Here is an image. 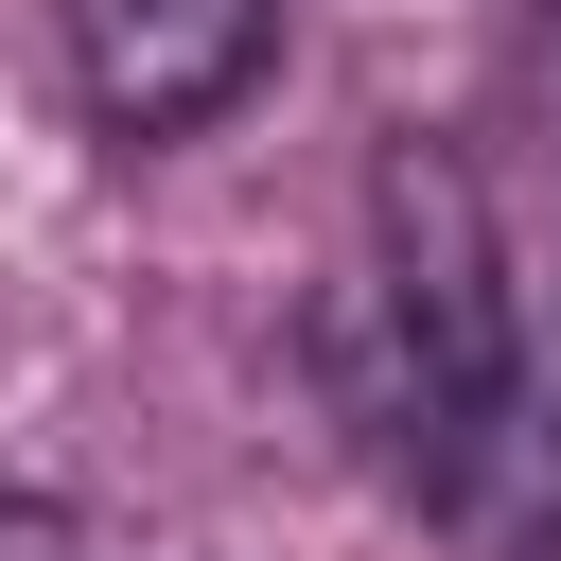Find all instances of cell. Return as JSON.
Returning a JSON list of instances; mask_svg holds the SVG:
<instances>
[{
	"instance_id": "2",
	"label": "cell",
	"mask_w": 561,
	"mask_h": 561,
	"mask_svg": "<svg viewBox=\"0 0 561 561\" xmlns=\"http://www.w3.org/2000/svg\"><path fill=\"white\" fill-rule=\"evenodd\" d=\"M280 0H70V88L105 140H193L263 88Z\"/></svg>"
},
{
	"instance_id": "1",
	"label": "cell",
	"mask_w": 561,
	"mask_h": 561,
	"mask_svg": "<svg viewBox=\"0 0 561 561\" xmlns=\"http://www.w3.org/2000/svg\"><path fill=\"white\" fill-rule=\"evenodd\" d=\"M508 351H526V280H508V228L473 193L456 140H386L368 158V245L351 280L316 298V386L351 421V456L421 508H456L491 403H508Z\"/></svg>"
},
{
	"instance_id": "3",
	"label": "cell",
	"mask_w": 561,
	"mask_h": 561,
	"mask_svg": "<svg viewBox=\"0 0 561 561\" xmlns=\"http://www.w3.org/2000/svg\"><path fill=\"white\" fill-rule=\"evenodd\" d=\"M0 561H88V526H70V508H35V491H0Z\"/></svg>"
}]
</instances>
